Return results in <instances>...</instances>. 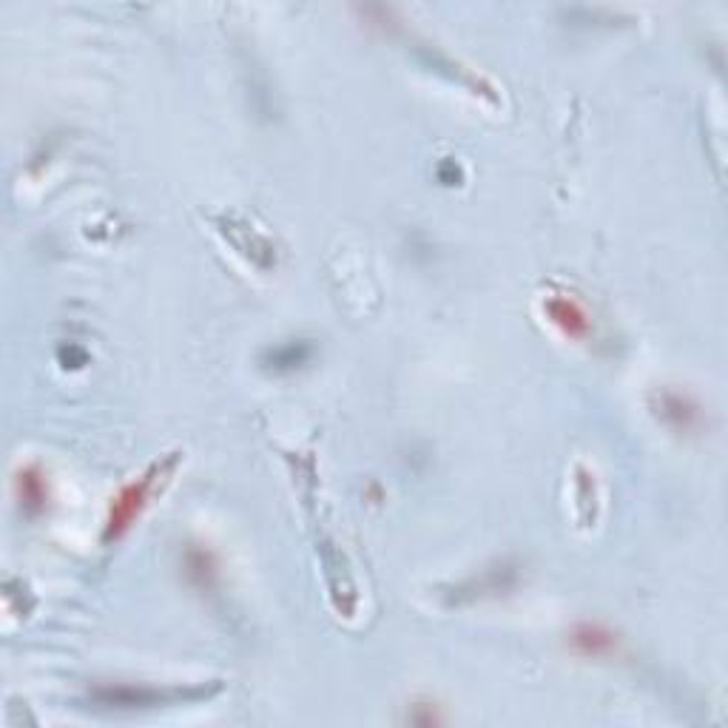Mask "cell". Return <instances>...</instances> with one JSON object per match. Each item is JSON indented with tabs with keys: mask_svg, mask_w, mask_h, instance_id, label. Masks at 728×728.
Returning <instances> with one entry per match:
<instances>
[{
	"mask_svg": "<svg viewBox=\"0 0 728 728\" xmlns=\"http://www.w3.org/2000/svg\"><path fill=\"white\" fill-rule=\"evenodd\" d=\"M180 453H171L169 459L154 461L149 470L142 475H137L135 482L123 484L120 493L114 495L112 504H108L106 523H103V544H114L120 541L137 521L146 512V507L151 504V498L157 495V489L169 482L174 470H177Z\"/></svg>",
	"mask_w": 728,
	"mask_h": 728,
	"instance_id": "6da1fadb",
	"label": "cell"
},
{
	"mask_svg": "<svg viewBox=\"0 0 728 728\" xmlns=\"http://www.w3.org/2000/svg\"><path fill=\"white\" fill-rule=\"evenodd\" d=\"M220 683H213L211 689L197 686V689H157V686H135V683H114V686H97L89 701L94 708L103 712H146V708H160V706H177L185 701H203L211 692H217Z\"/></svg>",
	"mask_w": 728,
	"mask_h": 728,
	"instance_id": "7a4b0ae2",
	"label": "cell"
},
{
	"mask_svg": "<svg viewBox=\"0 0 728 728\" xmlns=\"http://www.w3.org/2000/svg\"><path fill=\"white\" fill-rule=\"evenodd\" d=\"M544 316L552 327H558L564 333L566 339L583 342L594 333L592 316L583 308V302H578L569 293H550L544 299Z\"/></svg>",
	"mask_w": 728,
	"mask_h": 728,
	"instance_id": "3957f363",
	"label": "cell"
},
{
	"mask_svg": "<svg viewBox=\"0 0 728 728\" xmlns=\"http://www.w3.org/2000/svg\"><path fill=\"white\" fill-rule=\"evenodd\" d=\"M655 413H658V418L669 430L680 432V436L701 430L703 425V413L701 407H697V402L689 398L686 393H674V390L658 393V398H655Z\"/></svg>",
	"mask_w": 728,
	"mask_h": 728,
	"instance_id": "277c9868",
	"label": "cell"
},
{
	"mask_svg": "<svg viewBox=\"0 0 728 728\" xmlns=\"http://www.w3.org/2000/svg\"><path fill=\"white\" fill-rule=\"evenodd\" d=\"M569 649H573L578 658L606 660L615 658L621 644H617L615 632H609L601 623H578V626L569 632Z\"/></svg>",
	"mask_w": 728,
	"mask_h": 728,
	"instance_id": "5b68a950",
	"label": "cell"
},
{
	"mask_svg": "<svg viewBox=\"0 0 728 728\" xmlns=\"http://www.w3.org/2000/svg\"><path fill=\"white\" fill-rule=\"evenodd\" d=\"M311 359H313V342L288 339V342H279V345L268 347V350L262 354L259 365L265 373L288 375V373H297V370H302Z\"/></svg>",
	"mask_w": 728,
	"mask_h": 728,
	"instance_id": "8992f818",
	"label": "cell"
},
{
	"mask_svg": "<svg viewBox=\"0 0 728 728\" xmlns=\"http://www.w3.org/2000/svg\"><path fill=\"white\" fill-rule=\"evenodd\" d=\"M14 489H18V501L26 516H43L46 507H49V482L43 475L41 467L28 464V467L18 470V478H14Z\"/></svg>",
	"mask_w": 728,
	"mask_h": 728,
	"instance_id": "52a82bcc",
	"label": "cell"
},
{
	"mask_svg": "<svg viewBox=\"0 0 728 728\" xmlns=\"http://www.w3.org/2000/svg\"><path fill=\"white\" fill-rule=\"evenodd\" d=\"M512 583H516V566H509V564L493 566V569H484L482 578H473V580H467V583L455 587L453 603H461L464 598L498 594V592H504V589H512Z\"/></svg>",
	"mask_w": 728,
	"mask_h": 728,
	"instance_id": "ba28073f",
	"label": "cell"
},
{
	"mask_svg": "<svg viewBox=\"0 0 728 728\" xmlns=\"http://www.w3.org/2000/svg\"><path fill=\"white\" fill-rule=\"evenodd\" d=\"M185 575L203 592H213L217 578H220V566H217V558H213L211 552L194 546V550L185 552Z\"/></svg>",
	"mask_w": 728,
	"mask_h": 728,
	"instance_id": "9c48e42d",
	"label": "cell"
}]
</instances>
